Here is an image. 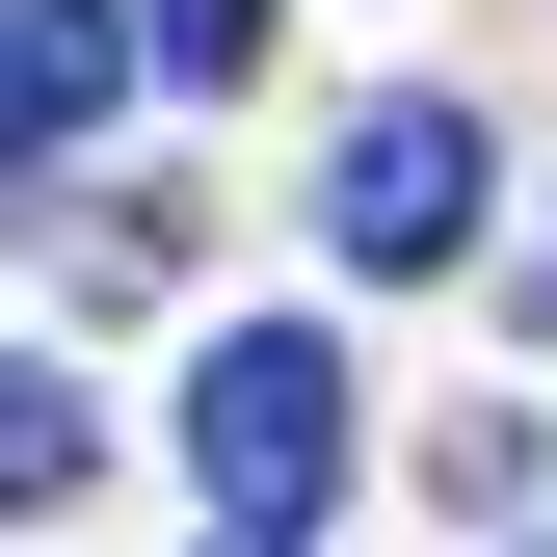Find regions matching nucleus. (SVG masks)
Instances as JSON below:
<instances>
[{
  "label": "nucleus",
  "mask_w": 557,
  "mask_h": 557,
  "mask_svg": "<svg viewBox=\"0 0 557 557\" xmlns=\"http://www.w3.org/2000/svg\"><path fill=\"white\" fill-rule=\"evenodd\" d=\"M186 478H213V505L293 557V531L345 505V345H319V319H239L213 372H186Z\"/></svg>",
  "instance_id": "obj_1"
},
{
  "label": "nucleus",
  "mask_w": 557,
  "mask_h": 557,
  "mask_svg": "<svg viewBox=\"0 0 557 557\" xmlns=\"http://www.w3.org/2000/svg\"><path fill=\"white\" fill-rule=\"evenodd\" d=\"M81 451H107L81 372H27V345H0V505H81Z\"/></svg>",
  "instance_id": "obj_4"
},
{
  "label": "nucleus",
  "mask_w": 557,
  "mask_h": 557,
  "mask_svg": "<svg viewBox=\"0 0 557 557\" xmlns=\"http://www.w3.org/2000/svg\"><path fill=\"white\" fill-rule=\"evenodd\" d=\"M478 186H505V160H478V107H372V133L319 160V239H345V265H451Z\"/></svg>",
  "instance_id": "obj_2"
},
{
  "label": "nucleus",
  "mask_w": 557,
  "mask_h": 557,
  "mask_svg": "<svg viewBox=\"0 0 557 557\" xmlns=\"http://www.w3.org/2000/svg\"><path fill=\"white\" fill-rule=\"evenodd\" d=\"M133 107V0H0V213H27V160H81Z\"/></svg>",
  "instance_id": "obj_3"
},
{
  "label": "nucleus",
  "mask_w": 557,
  "mask_h": 557,
  "mask_svg": "<svg viewBox=\"0 0 557 557\" xmlns=\"http://www.w3.org/2000/svg\"><path fill=\"white\" fill-rule=\"evenodd\" d=\"M133 81H186V107L265 81V0H133Z\"/></svg>",
  "instance_id": "obj_5"
},
{
  "label": "nucleus",
  "mask_w": 557,
  "mask_h": 557,
  "mask_svg": "<svg viewBox=\"0 0 557 557\" xmlns=\"http://www.w3.org/2000/svg\"><path fill=\"white\" fill-rule=\"evenodd\" d=\"M239 557H265V531H239Z\"/></svg>",
  "instance_id": "obj_6"
}]
</instances>
